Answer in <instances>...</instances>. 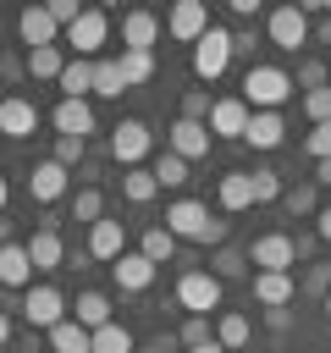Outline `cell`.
<instances>
[{
  "mask_svg": "<svg viewBox=\"0 0 331 353\" xmlns=\"http://www.w3.org/2000/svg\"><path fill=\"white\" fill-rule=\"evenodd\" d=\"M292 99V77L281 66H248L243 72V105L248 110H281Z\"/></svg>",
  "mask_w": 331,
  "mask_h": 353,
  "instance_id": "6da1fadb",
  "label": "cell"
},
{
  "mask_svg": "<svg viewBox=\"0 0 331 353\" xmlns=\"http://www.w3.org/2000/svg\"><path fill=\"white\" fill-rule=\"evenodd\" d=\"M17 309H22V320H28V331H50V325H61V320H66V298H61V287H50V281H39V287H28Z\"/></svg>",
  "mask_w": 331,
  "mask_h": 353,
  "instance_id": "7a4b0ae2",
  "label": "cell"
},
{
  "mask_svg": "<svg viewBox=\"0 0 331 353\" xmlns=\"http://www.w3.org/2000/svg\"><path fill=\"white\" fill-rule=\"evenodd\" d=\"M265 33H270L276 50L298 55V50L309 44V11H303V6H276V11L265 17Z\"/></svg>",
  "mask_w": 331,
  "mask_h": 353,
  "instance_id": "3957f363",
  "label": "cell"
},
{
  "mask_svg": "<svg viewBox=\"0 0 331 353\" xmlns=\"http://www.w3.org/2000/svg\"><path fill=\"white\" fill-rule=\"evenodd\" d=\"M149 149H154V132H149L138 116H127V121L110 127V160H121V171H127V165H143Z\"/></svg>",
  "mask_w": 331,
  "mask_h": 353,
  "instance_id": "277c9868",
  "label": "cell"
},
{
  "mask_svg": "<svg viewBox=\"0 0 331 353\" xmlns=\"http://www.w3.org/2000/svg\"><path fill=\"white\" fill-rule=\"evenodd\" d=\"M226 66H232V33L210 22V33H204V39L193 44V77H204V83H215V77H221Z\"/></svg>",
  "mask_w": 331,
  "mask_h": 353,
  "instance_id": "5b68a950",
  "label": "cell"
},
{
  "mask_svg": "<svg viewBox=\"0 0 331 353\" xmlns=\"http://www.w3.org/2000/svg\"><path fill=\"white\" fill-rule=\"evenodd\" d=\"M177 303H182L188 314H215V309H221V281H215L210 270H182V276H177Z\"/></svg>",
  "mask_w": 331,
  "mask_h": 353,
  "instance_id": "8992f818",
  "label": "cell"
},
{
  "mask_svg": "<svg viewBox=\"0 0 331 353\" xmlns=\"http://www.w3.org/2000/svg\"><path fill=\"white\" fill-rule=\"evenodd\" d=\"M210 204L204 199H177V204H166V232L182 243V237H193V243H204V232H210Z\"/></svg>",
  "mask_w": 331,
  "mask_h": 353,
  "instance_id": "52a82bcc",
  "label": "cell"
},
{
  "mask_svg": "<svg viewBox=\"0 0 331 353\" xmlns=\"http://www.w3.org/2000/svg\"><path fill=\"white\" fill-rule=\"evenodd\" d=\"M166 33H171L177 44H199V39L210 33V6H204V0H177V6L166 11Z\"/></svg>",
  "mask_w": 331,
  "mask_h": 353,
  "instance_id": "ba28073f",
  "label": "cell"
},
{
  "mask_svg": "<svg viewBox=\"0 0 331 353\" xmlns=\"http://www.w3.org/2000/svg\"><path fill=\"white\" fill-rule=\"evenodd\" d=\"M166 149H171V154H182V160L193 165V160H204V154H210V127H204V121L177 116V121L166 127Z\"/></svg>",
  "mask_w": 331,
  "mask_h": 353,
  "instance_id": "9c48e42d",
  "label": "cell"
},
{
  "mask_svg": "<svg viewBox=\"0 0 331 353\" xmlns=\"http://www.w3.org/2000/svg\"><path fill=\"white\" fill-rule=\"evenodd\" d=\"M248 265H254V270H292V265H298V248H292L287 232H265V237H254Z\"/></svg>",
  "mask_w": 331,
  "mask_h": 353,
  "instance_id": "30bf717a",
  "label": "cell"
},
{
  "mask_svg": "<svg viewBox=\"0 0 331 353\" xmlns=\"http://www.w3.org/2000/svg\"><path fill=\"white\" fill-rule=\"evenodd\" d=\"M66 182H72V171H66V165L39 160V165L28 171V199H33V204H61V199H66Z\"/></svg>",
  "mask_w": 331,
  "mask_h": 353,
  "instance_id": "8fae6325",
  "label": "cell"
},
{
  "mask_svg": "<svg viewBox=\"0 0 331 353\" xmlns=\"http://www.w3.org/2000/svg\"><path fill=\"white\" fill-rule=\"evenodd\" d=\"M105 33H110V17H105V11H83V17L66 28V44H72L83 61H94L99 44H105Z\"/></svg>",
  "mask_w": 331,
  "mask_h": 353,
  "instance_id": "7c38bea8",
  "label": "cell"
},
{
  "mask_svg": "<svg viewBox=\"0 0 331 353\" xmlns=\"http://www.w3.org/2000/svg\"><path fill=\"white\" fill-rule=\"evenodd\" d=\"M50 127H55V138H83V143H88V132H94V105H88V99H61V105L50 110Z\"/></svg>",
  "mask_w": 331,
  "mask_h": 353,
  "instance_id": "4fadbf2b",
  "label": "cell"
},
{
  "mask_svg": "<svg viewBox=\"0 0 331 353\" xmlns=\"http://www.w3.org/2000/svg\"><path fill=\"white\" fill-rule=\"evenodd\" d=\"M17 39L28 44V50H44V44H61V22L44 11V6H28L22 17H17Z\"/></svg>",
  "mask_w": 331,
  "mask_h": 353,
  "instance_id": "5bb4252c",
  "label": "cell"
},
{
  "mask_svg": "<svg viewBox=\"0 0 331 353\" xmlns=\"http://www.w3.org/2000/svg\"><path fill=\"white\" fill-rule=\"evenodd\" d=\"M0 287L6 292H28L33 287V259L22 243H0Z\"/></svg>",
  "mask_w": 331,
  "mask_h": 353,
  "instance_id": "9a60e30c",
  "label": "cell"
},
{
  "mask_svg": "<svg viewBox=\"0 0 331 353\" xmlns=\"http://www.w3.org/2000/svg\"><path fill=\"white\" fill-rule=\"evenodd\" d=\"M22 248H28L33 270H61V265H66V243H61V232H55V226H39Z\"/></svg>",
  "mask_w": 331,
  "mask_h": 353,
  "instance_id": "2e32d148",
  "label": "cell"
},
{
  "mask_svg": "<svg viewBox=\"0 0 331 353\" xmlns=\"http://www.w3.org/2000/svg\"><path fill=\"white\" fill-rule=\"evenodd\" d=\"M110 276H116V287H121V292H149V287H154V265H149L138 248H127V254L110 265Z\"/></svg>",
  "mask_w": 331,
  "mask_h": 353,
  "instance_id": "e0dca14e",
  "label": "cell"
},
{
  "mask_svg": "<svg viewBox=\"0 0 331 353\" xmlns=\"http://www.w3.org/2000/svg\"><path fill=\"white\" fill-rule=\"evenodd\" d=\"M292 270H254V303H265V309H287L292 303Z\"/></svg>",
  "mask_w": 331,
  "mask_h": 353,
  "instance_id": "ac0fdd59",
  "label": "cell"
},
{
  "mask_svg": "<svg viewBox=\"0 0 331 353\" xmlns=\"http://www.w3.org/2000/svg\"><path fill=\"white\" fill-rule=\"evenodd\" d=\"M33 127H39V105L22 99V94H6V99H0V132H6V138H28Z\"/></svg>",
  "mask_w": 331,
  "mask_h": 353,
  "instance_id": "d6986e66",
  "label": "cell"
},
{
  "mask_svg": "<svg viewBox=\"0 0 331 353\" xmlns=\"http://www.w3.org/2000/svg\"><path fill=\"white\" fill-rule=\"evenodd\" d=\"M248 105L243 99H215V110H210V138H243L248 132Z\"/></svg>",
  "mask_w": 331,
  "mask_h": 353,
  "instance_id": "ffe728a7",
  "label": "cell"
},
{
  "mask_svg": "<svg viewBox=\"0 0 331 353\" xmlns=\"http://www.w3.org/2000/svg\"><path fill=\"white\" fill-rule=\"evenodd\" d=\"M281 138H287L281 110H254V116H248V132H243L248 149H281Z\"/></svg>",
  "mask_w": 331,
  "mask_h": 353,
  "instance_id": "44dd1931",
  "label": "cell"
},
{
  "mask_svg": "<svg viewBox=\"0 0 331 353\" xmlns=\"http://www.w3.org/2000/svg\"><path fill=\"white\" fill-rule=\"evenodd\" d=\"M88 254L105 259V265H116V259L127 254V232H121V221H94V226H88Z\"/></svg>",
  "mask_w": 331,
  "mask_h": 353,
  "instance_id": "7402d4cb",
  "label": "cell"
},
{
  "mask_svg": "<svg viewBox=\"0 0 331 353\" xmlns=\"http://www.w3.org/2000/svg\"><path fill=\"white\" fill-rule=\"evenodd\" d=\"M154 39H160L154 11H127L121 17V50H154Z\"/></svg>",
  "mask_w": 331,
  "mask_h": 353,
  "instance_id": "603a6c76",
  "label": "cell"
},
{
  "mask_svg": "<svg viewBox=\"0 0 331 353\" xmlns=\"http://www.w3.org/2000/svg\"><path fill=\"white\" fill-rule=\"evenodd\" d=\"M55 88H61V99H88V94H94V61H83V55H66V66H61Z\"/></svg>",
  "mask_w": 331,
  "mask_h": 353,
  "instance_id": "cb8c5ba5",
  "label": "cell"
},
{
  "mask_svg": "<svg viewBox=\"0 0 331 353\" xmlns=\"http://www.w3.org/2000/svg\"><path fill=\"white\" fill-rule=\"evenodd\" d=\"M215 204H221L226 215H243V210L254 204V182H248V171H226V176L215 182Z\"/></svg>",
  "mask_w": 331,
  "mask_h": 353,
  "instance_id": "d4e9b609",
  "label": "cell"
},
{
  "mask_svg": "<svg viewBox=\"0 0 331 353\" xmlns=\"http://www.w3.org/2000/svg\"><path fill=\"white\" fill-rule=\"evenodd\" d=\"M61 66H66V50H61V44H44V50H28V55H22V72L39 77V83H55Z\"/></svg>",
  "mask_w": 331,
  "mask_h": 353,
  "instance_id": "484cf974",
  "label": "cell"
},
{
  "mask_svg": "<svg viewBox=\"0 0 331 353\" xmlns=\"http://www.w3.org/2000/svg\"><path fill=\"white\" fill-rule=\"evenodd\" d=\"M248 336H254L248 314H237V309H221V320H215V342H221L226 353H243V347H248Z\"/></svg>",
  "mask_w": 331,
  "mask_h": 353,
  "instance_id": "4316f807",
  "label": "cell"
},
{
  "mask_svg": "<svg viewBox=\"0 0 331 353\" xmlns=\"http://www.w3.org/2000/svg\"><path fill=\"white\" fill-rule=\"evenodd\" d=\"M50 347H55V353H94V331H83V325L66 314L61 325H50Z\"/></svg>",
  "mask_w": 331,
  "mask_h": 353,
  "instance_id": "83f0119b",
  "label": "cell"
},
{
  "mask_svg": "<svg viewBox=\"0 0 331 353\" xmlns=\"http://www.w3.org/2000/svg\"><path fill=\"white\" fill-rule=\"evenodd\" d=\"M154 193H160V182H154L149 165H127V171H121V199H127V204H149Z\"/></svg>",
  "mask_w": 331,
  "mask_h": 353,
  "instance_id": "f1b7e54d",
  "label": "cell"
},
{
  "mask_svg": "<svg viewBox=\"0 0 331 353\" xmlns=\"http://www.w3.org/2000/svg\"><path fill=\"white\" fill-rule=\"evenodd\" d=\"M210 276L226 287V281H237V276H248V254L243 248H232V243H221L215 254H210Z\"/></svg>",
  "mask_w": 331,
  "mask_h": 353,
  "instance_id": "f546056e",
  "label": "cell"
},
{
  "mask_svg": "<svg viewBox=\"0 0 331 353\" xmlns=\"http://www.w3.org/2000/svg\"><path fill=\"white\" fill-rule=\"evenodd\" d=\"M83 331H99V325H110V298L105 292H77V314H72Z\"/></svg>",
  "mask_w": 331,
  "mask_h": 353,
  "instance_id": "4dcf8cb0",
  "label": "cell"
},
{
  "mask_svg": "<svg viewBox=\"0 0 331 353\" xmlns=\"http://www.w3.org/2000/svg\"><path fill=\"white\" fill-rule=\"evenodd\" d=\"M94 94H105V99H121L127 94V77H121V61L116 55L94 61Z\"/></svg>",
  "mask_w": 331,
  "mask_h": 353,
  "instance_id": "1f68e13d",
  "label": "cell"
},
{
  "mask_svg": "<svg viewBox=\"0 0 331 353\" xmlns=\"http://www.w3.org/2000/svg\"><path fill=\"white\" fill-rule=\"evenodd\" d=\"M116 61H121L127 88H138V83H149V77H154V50H121Z\"/></svg>",
  "mask_w": 331,
  "mask_h": 353,
  "instance_id": "d6a6232c",
  "label": "cell"
},
{
  "mask_svg": "<svg viewBox=\"0 0 331 353\" xmlns=\"http://www.w3.org/2000/svg\"><path fill=\"white\" fill-rule=\"evenodd\" d=\"M281 204H287V215H314L320 210V188L314 182H292V188H281Z\"/></svg>",
  "mask_w": 331,
  "mask_h": 353,
  "instance_id": "836d02e7",
  "label": "cell"
},
{
  "mask_svg": "<svg viewBox=\"0 0 331 353\" xmlns=\"http://www.w3.org/2000/svg\"><path fill=\"white\" fill-rule=\"evenodd\" d=\"M138 254H143L149 265H160V259H171V254H177V237H171L166 226H149V232L138 237Z\"/></svg>",
  "mask_w": 331,
  "mask_h": 353,
  "instance_id": "e575fe53",
  "label": "cell"
},
{
  "mask_svg": "<svg viewBox=\"0 0 331 353\" xmlns=\"http://www.w3.org/2000/svg\"><path fill=\"white\" fill-rule=\"evenodd\" d=\"M138 342H132V331L121 325V320H110V325H99L94 331V353H132Z\"/></svg>",
  "mask_w": 331,
  "mask_h": 353,
  "instance_id": "d590c367",
  "label": "cell"
},
{
  "mask_svg": "<svg viewBox=\"0 0 331 353\" xmlns=\"http://www.w3.org/2000/svg\"><path fill=\"white\" fill-rule=\"evenodd\" d=\"M248 182H254V204H276V199H281V188H287V182H281V171H270V165H254V171H248Z\"/></svg>",
  "mask_w": 331,
  "mask_h": 353,
  "instance_id": "8d00e7d4",
  "label": "cell"
},
{
  "mask_svg": "<svg viewBox=\"0 0 331 353\" xmlns=\"http://www.w3.org/2000/svg\"><path fill=\"white\" fill-rule=\"evenodd\" d=\"M72 221H83V226L105 221V193H99V188H77V199H72Z\"/></svg>",
  "mask_w": 331,
  "mask_h": 353,
  "instance_id": "74e56055",
  "label": "cell"
},
{
  "mask_svg": "<svg viewBox=\"0 0 331 353\" xmlns=\"http://www.w3.org/2000/svg\"><path fill=\"white\" fill-rule=\"evenodd\" d=\"M149 171H154V182H160V188H182V182H188V160H182V154H171V149H166Z\"/></svg>",
  "mask_w": 331,
  "mask_h": 353,
  "instance_id": "f35d334b",
  "label": "cell"
},
{
  "mask_svg": "<svg viewBox=\"0 0 331 353\" xmlns=\"http://www.w3.org/2000/svg\"><path fill=\"white\" fill-rule=\"evenodd\" d=\"M177 342H182V347H204V342H215L210 314H188V320H182V331H177Z\"/></svg>",
  "mask_w": 331,
  "mask_h": 353,
  "instance_id": "ab89813d",
  "label": "cell"
},
{
  "mask_svg": "<svg viewBox=\"0 0 331 353\" xmlns=\"http://www.w3.org/2000/svg\"><path fill=\"white\" fill-rule=\"evenodd\" d=\"M292 88H303V94H309V88H325V61L303 55V61H298V77H292Z\"/></svg>",
  "mask_w": 331,
  "mask_h": 353,
  "instance_id": "60d3db41",
  "label": "cell"
},
{
  "mask_svg": "<svg viewBox=\"0 0 331 353\" xmlns=\"http://www.w3.org/2000/svg\"><path fill=\"white\" fill-rule=\"evenodd\" d=\"M210 110H215V99H210L204 88H188V94H182V116H188V121H204V127H210Z\"/></svg>",
  "mask_w": 331,
  "mask_h": 353,
  "instance_id": "b9f144b4",
  "label": "cell"
},
{
  "mask_svg": "<svg viewBox=\"0 0 331 353\" xmlns=\"http://www.w3.org/2000/svg\"><path fill=\"white\" fill-rule=\"evenodd\" d=\"M303 116H309L314 127H320V121H331V83H325V88H309V94H303Z\"/></svg>",
  "mask_w": 331,
  "mask_h": 353,
  "instance_id": "7bdbcfd3",
  "label": "cell"
},
{
  "mask_svg": "<svg viewBox=\"0 0 331 353\" xmlns=\"http://www.w3.org/2000/svg\"><path fill=\"white\" fill-rule=\"evenodd\" d=\"M83 154H88V143H83V138H55V154H50V160L72 171V165H83Z\"/></svg>",
  "mask_w": 331,
  "mask_h": 353,
  "instance_id": "ee69618b",
  "label": "cell"
},
{
  "mask_svg": "<svg viewBox=\"0 0 331 353\" xmlns=\"http://www.w3.org/2000/svg\"><path fill=\"white\" fill-rule=\"evenodd\" d=\"M303 149H309L314 160H331V121H320V127L303 138Z\"/></svg>",
  "mask_w": 331,
  "mask_h": 353,
  "instance_id": "f6af8a7d",
  "label": "cell"
},
{
  "mask_svg": "<svg viewBox=\"0 0 331 353\" xmlns=\"http://www.w3.org/2000/svg\"><path fill=\"white\" fill-rule=\"evenodd\" d=\"M254 50H259V33L254 28H237L232 33V55H254Z\"/></svg>",
  "mask_w": 331,
  "mask_h": 353,
  "instance_id": "bcb514c9",
  "label": "cell"
},
{
  "mask_svg": "<svg viewBox=\"0 0 331 353\" xmlns=\"http://www.w3.org/2000/svg\"><path fill=\"white\" fill-rule=\"evenodd\" d=\"M309 292H331V265H314L309 270Z\"/></svg>",
  "mask_w": 331,
  "mask_h": 353,
  "instance_id": "7dc6e473",
  "label": "cell"
},
{
  "mask_svg": "<svg viewBox=\"0 0 331 353\" xmlns=\"http://www.w3.org/2000/svg\"><path fill=\"white\" fill-rule=\"evenodd\" d=\"M314 237H320V243H331V204H320V210H314Z\"/></svg>",
  "mask_w": 331,
  "mask_h": 353,
  "instance_id": "c3c4849f",
  "label": "cell"
},
{
  "mask_svg": "<svg viewBox=\"0 0 331 353\" xmlns=\"http://www.w3.org/2000/svg\"><path fill=\"white\" fill-rule=\"evenodd\" d=\"M309 39H314V44H331V17H320V22H309Z\"/></svg>",
  "mask_w": 331,
  "mask_h": 353,
  "instance_id": "681fc988",
  "label": "cell"
},
{
  "mask_svg": "<svg viewBox=\"0 0 331 353\" xmlns=\"http://www.w3.org/2000/svg\"><path fill=\"white\" fill-rule=\"evenodd\" d=\"M66 265H72V270H88V265H94V254H88V248H72V254H66Z\"/></svg>",
  "mask_w": 331,
  "mask_h": 353,
  "instance_id": "f907efd6",
  "label": "cell"
},
{
  "mask_svg": "<svg viewBox=\"0 0 331 353\" xmlns=\"http://www.w3.org/2000/svg\"><path fill=\"white\" fill-rule=\"evenodd\" d=\"M171 347H177L171 336H154V342H143V347H132V353H171Z\"/></svg>",
  "mask_w": 331,
  "mask_h": 353,
  "instance_id": "816d5d0a",
  "label": "cell"
},
{
  "mask_svg": "<svg viewBox=\"0 0 331 353\" xmlns=\"http://www.w3.org/2000/svg\"><path fill=\"white\" fill-rule=\"evenodd\" d=\"M6 342H11V314L0 309V347H6Z\"/></svg>",
  "mask_w": 331,
  "mask_h": 353,
  "instance_id": "f5cc1de1",
  "label": "cell"
},
{
  "mask_svg": "<svg viewBox=\"0 0 331 353\" xmlns=\"http://www.w3.org/2000/svg\"><path fill=\"white\" fill-rule=\"evenodd\" d=\"M314 182H325V188H331V160H320V176H314Z\"/></svg>",
  "mask_w": 331,
  "mask_h": 353,
  "instance_id": "db71d44e",
  "label": "cell"
},
{
  "mask_svg": "<svg viewBox=\"0 0 331 353\" xmlns=\"http://www.w3.org/2000/svg\"><path fill=\"white\" fill-rule=\"evenodd\" d=\"M188 353H226L221 342H204V347H188Z\"/></svg>",
  "mask_w": 331,
  "mask_h": 353,
  "instance_id": "11a10c76",
  "label": "cell"
},
{
  "mask_svg": "<svg viewBox=\"0 0 331 353\" xmlns=\"http://www.w3.org/2000/svg\"><path fill=\"white\" fill-rule=\"evenodd\" d=\"M6 199H11V182H6V176H0V210H6Z\"/></svg>",
  "mask_w": 331,
  "mask_h": 353,
  "instance_id": "9f6ffc18",
  "label": "cell"
},
{
  "mask_svg": "<svg viewBox=\"0 0 331 353\" xmlns=\"http://www.w3.org/2000/svg\"><path fill=\"white\" fill-rule=\"evenodd\" d=\"M0 243H11V221H0Z\"/></svg>",
  "mask_w": 331,
  "mask_h": 353,
  "instance_id": "6f0895ef",
  "label": "cell"
},
{
  "mask_svg": "<svg viewBox=\"0 0 331 353\" xmlns=\"http://www.w3.org/2000/svg\"><path fill=\"white\" fill-rule=\"evenodd\" d=\"M325 320H331V292H325Z\"/></svg>",
  "mask_w": 331,
  "mask_h": 353,
  "instance_id": "680465c9",
  "label": "cell"
},
{
  "mask_svg": "<svg viewBox=\"0 0 331 353\" xmlns=\"http://www.w3.org/2000/svg\"><path fill=\"white\" fill-rule=\"evenodd\" d=\"M325 83H331V66H325Z\"/></svg>",
  "mask_w": 331,
  "mask_h": 353,
  "instance_id": "91938a15",
  "label": "cell"
}]
</instances>
